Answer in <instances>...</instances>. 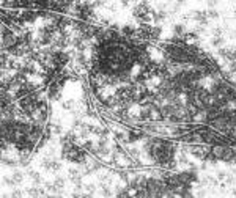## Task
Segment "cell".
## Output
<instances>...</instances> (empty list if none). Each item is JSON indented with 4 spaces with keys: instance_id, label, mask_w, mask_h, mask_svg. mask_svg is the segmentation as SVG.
<instances>
[{
    "instance_id": "obj_4",
    "label": "cell",
    "mask_w": 236,
    "mask_h": 198,
    "mask_svg": "<svg viewBox=\"0 0 236 198\" xmlns=\"http://www.w3.org/2000/svg\"><path fill=\"white\" fill-rule=\"evenodd\" d=\"M35 17H36L35 11H24L22 16H21V21L22 22H30V21H35Z\"/></svg>"
},
{
    "instance_id": "obj_1",
    "label": "cell",
    "mask_w": 236,
    "mask_h": 198,
    "mask_svg": "<svg viewBox=\"0 0 236 198\" xmlns=\"http://www.w3.org/2000/svg\"><path fill=\"white\" fill-rule=\"evenodd\" d=\"M150 150V154L153 156L154 160H157L159 164H167L173 159V154H175V148L172 145L165 143V142H153V145L146 146Z\"/></svg>"
},
{
    "instance_id": "obj_3",
    "label": "cell",
    "mask_w": 236,
    "mask_h": 198,
    "mask_svg": "<svg viewBox=\"0 0 236 198\" xmlns=\"http://www.w3.org/2000/svg\"><path fill=\"white\" fill-rule=\"evenodd\" d=\"M51 58H52V63H54L55 68H61L63 65H66V61L69 60L65 52H54Z\"/></svg>"
},
{
    "instance_id": "obj_5",
    "label": "cell",
    "mask_w": 236,
    "mask_h": 198,
    "mask_svg": "<svg viewBox=\"0 0 236 198\" xmlns=\"http://www.w3.org/2000/svg\"><path fill=\"white\" fill-rule=\"evenodd\" d=\"M58 93H60V86H58V83H52L51 86H49V96H51V97H57Z\"/></svg>"
},
{
    "instance_id": "obj_2",
    "label": "cell",
    "mask_w": 236,
    "mask_h": 198,
    "mask_svg": "<svg viewBox=\"0 0 236 198\" xmlns=\"http://www.w3.org/2000/svg\"><path fill=\"white\" fill-rule=\"evenodd\" d=\"M63 156L69 160H72V162H77V164H82L85 160V153L82 150H79V148L72 146V145H65L63 148Z\"/></svg>"
}]
</instances>
